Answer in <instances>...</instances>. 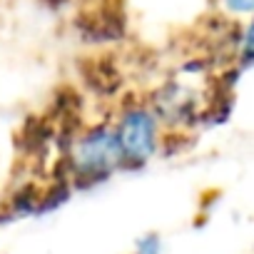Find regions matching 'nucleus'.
<instances>
[{"label":"nucleus","mask_w":254,"mask_h":254,"mask_svg":"<svg viewBox=\"0 0 254 254\" xmlns=\"http://www.w3.org/2000/svg\"><path fill=\"white\" fill-rule=\"evenodd\" d=\"M122 152L112 127H95L85 132L72 147V170L80 177L97 180L122 165Z\"/></svg>","instance_id":"obj_1"},{"label":"nucleus","mask_w":254,"mask_h":254,"mask_svg":"<svg viewBox=\"0 0 254 254\" xmlns=\"http://www.w3.org/2000/svg\"><path fill=\"white\" fill-rule=\"evenodd\" d=\"M135 254H160V239L157 237H145L137 242Z\"/></svg>","instance_id":"obj_3"},{"label":"nucleus","mask_w":254,"mask_h":254,"mask_svg":"<svg viewBox=\"0 0 254 254\" xmlns=\"http://www.w3.org/2000/svg\"><path fill=\"white\" fill-rule=\"evenodd\" d=\"M229 10H237V13H249L252 8V0H224Z\"/></svg>","instance_id":"obj_4"},{"label":"nucleus","mask_w":254,"mask_h":254,"mask_svg":"<svg viewBox=\"0 0 254 254\" xmlns=\"http://www.w3.org/2000/svg\"><path fill=\"white\" fill-rule=\"evenodd\" d=\"M112 130L125 162H147L157 152V120L145 107H130Z\"/></svg>","instance_id":"obj_2"}]
</instances>
